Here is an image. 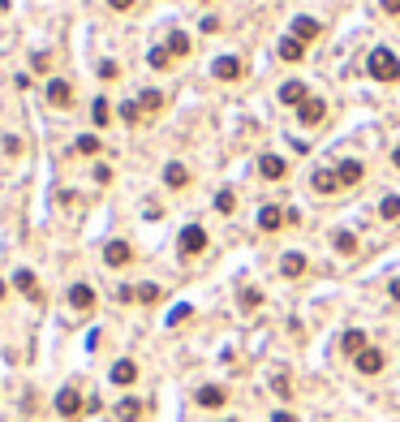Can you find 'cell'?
Wrapping results in <instances>:
<instances>
[{
	"mask_svg": "<svg viewBox=\"0 0 400 422\" xmlns=\"http://www.w3.org/2000/svg\"><path fill=\"white\" fill-rule=\"evenodd\" d=\"M108 117H112V108H108V99H103V95H99V99H95V103H91V121H95V130H103V125H112V121H108Z\"/></svg>",
	"mask_w": 400,
	"mask_h": 422,
	"instance_id": "26",
	"label": "cell"
},
{
	"mask_svg": "<svg viewBox=\"0 0 400 422\" xmlns=\"http://www.w3.org/2000/svg\"><path fill=\"white\" fill-rule=\"evenodd\" d=\"M211 74H215L219 82H237V78H241V57H219V61L211 65Z\"/></svg>",
	"mask_w": 400,
	"mask_h": 422,
	"instance_id": "13",
	"label": "cell"
},
{
	"mask_svg": "<svg viewBox=\"0 0 400 422\" xmlns=\"http://www.w3.org/2000/svg\"><path fill=\"white\" fill-rule=\"evenodd\" d=\"M117 418H121V422H138V418H142V401H138V397H125V401L117 405Z\"/></svg>",
	"mask_w": 400,
	"mask_h": 422,
	"instance_id": "24",
	"label": "cell"
},
{
	"mask_svg": "<svg viewBox=\"0 0 400 422\" xmlns=\"http://www.w3.org/2000/svg\"><path fill=\"white\" fill-rule=\"evenodd\" d=\"M5 155H22V138L9 134V138H5Z\"/></svg>",
	"mask_w": 400,
	"mask_h": 422,
	"instance_id": "38",
	"label": "cell"
},
{
	"mask_svg": "<svg viewBox=\"0 0 400 422\" xmlns=\"http://www.w3.org/2000/svg\"><path fill=\"white\" fill-rule=\"evenodd\" d=\"M340 349H345L349 358H358V353L366 349V332H362V328H349L345 336H340Z\"/></svg>",
	"mask_w": 400,
	"mask_h": 422,
	"instance_id": "22",
	"label": "cell"
},
{
	"mask_svg": "<svg viewBox=\"0 0 400 422\" xmlns=\"http://www.w3.org/2000/svg\"><path fill=\"white\" fill-rule=\"evenodd\" d=\"M319 18H310V13H297L293 18V39H302V43H310V39H319Z\"/></svg>",
	"mask_w": 400,
	"mask_h": 422,
	"instance_id": "15",
	"label": "cell"
},
{
	"mask_svg": "<svg viewBox=\"0 0 400 422\" xmlns=\"http://www.w3.org/2000/svg\"><path fill=\"white\" fill-rule=\"evenodd\" d=\"M323 117H327V103H323L319 95H310L302 108H297V121H302V125H323Z\"/></svg>",
	"mask_w": 400,
	"mask_h": 422,
	"instance_id": "10",
	"label": "cell"
},
{
	"mask_svg": "<svg viewBox=\"0 0 400 422\" xmlns=\"http://www.w3.org/2000/svg\"><path fill=\"white\" fill-rule=\"evenodd\" d=\"M30 65H35V69H47V65H52V57H47V52H35V61H30Z\"/></svg>",
	"mask_w": 400,
	"mask_h": 422,
	"instance_id": "40",
	"label": "cell"
},
{
	"mask_svg": "<svg viewBox=\"0 0 400 422\" xmlns=\"http://www.w3.org/2000/svg\"><path fill=\"white\" fill-rule=\"evenodd\" d=\"M387 293H392V302H400V276H396V280L387 285Z\"/></svg>",
	"mask_w": 400,
	"mask_h": 422,
	"instance_id": "43",
	"label": "cell"
},
{
	"mask_svg": "<svg viewBox=\"0 0 400 422\" xmlns=\"http://www.w3.org/2000/svg\"><path fill=\"white\" fill-rule=\"evenodd\" d=\"M263 306V289H241V310H254Z\"/></svg>",
	"mask_w": 400,
	"mask_h": 422,
	"instance_id": "34",
	"label": "cell"
},
{
	"mask_svg": "<svg viewBox=\"0 0 400 422\" xmlns=\"http://www.w3.org/2000/svg\"><path fill=\"white\" fill-rule=\"evenodd\" d=\"M103 263H108V268H130V263H134V246L121 241V237H112L103 246Z\"/></svg>",
	"mask_w": 400,
	"mask_h": 422,
	"instance_id": "3",
	"label": "cell"
},
{
	"mask_svg": "<svg viewBox=\"0 0 400 422\" xmlns=\"http://www.w3.org/2000/svg\"><path fill=\"white\" fill-rule=\"evenodd\" d=\"M379 216H383V220H396V216H400V198H396V194H387V198L379 203Z\"/></svg>",
	"mask_w": 400,
	"mask_h": 422,
	"instance_id": "32",
	"label": "cell"
},
{
	"mask_svg": "<svg viewBox=\"0 0 400 422\" xmlns=\"http://www.w3.org/2000/svg\"><path fill=\"white\" fill-rule=\"evenodd\" d=\"M306 99H310L306 82H284V86H280V103H289V108H302Z\"/></svg>",
	"mask_w": 400,
	"mask_h": 422,
	"instance_id": "17",
	"label": "cell"
},
{
	"mask_svg": "<svg viewBox=\"0 0 400 422\" xmlns=\"http://www.w3.org/2000/svg\"><path fill=\"white\" fill-rule=\"evenodd\" d=\"M383 362H387V358H383V349H375V345H366V349L353 358V366H358L362 375H379V371H383Z\"/></svg>",
	"mask_w": 400,
	"mask_h": 422,
	"instance_id": "7",
	"label": "cell"
},
{
	"mask_svg": "<svg viewBox=\"0 0 400 422\" xmlns=\"http://www.w3.org/2000/svg\"><path fill=\"white\" fill-rule=\"evenodd\" d=\"M164 186H168V190H185V186H190V169H185L181 160L164 164Z\"/></svg>",
	"mask_w": 400,
	"mask_h": 422,
	"instance_id": "14",
	"label": "cell"
},
{
	"mask_svg": "<svg viewBox=\"0 0 400 422\" xmlns=\"http://www.w3.org/2000/svg\"><path fill=\"white\" fill-rule=\"evenodd\" d=\"M224 422H233V418H224Z\"/></svg>",
	"mask_w": 400,
	"mask_h": 422,
	"instance_id": "46",
	"label": "cell"
},
{
	"mask_svg": "<svg viewBox=\"0 0 400 422\" xmlns=\"http://www.w3.org/2000/svg\"><path fill=\"white\" fill-rule=\"evenodd\" d=\"M69 306H74V310H82V314H86V310H95V289L78 280V285L69 289Z\"/></svg>",
	"mask_w": 400,
	"mask_h": 422,
	"instance_id": "18",
	"label": "cell"
},
{
	"mask_svg": "<svg viewBox=\"0 0 400 422\" xmlns=\"http://www.w3.org/2000/svg\"><path fill=\"white\" fill-rule=\"evenodd\" d=\"M194 401H198V405H202V409H219V405H224V401H228V392H224V388H219V384H202V388H198V392H194Z\"/></svg>",
	"mask_w": 400,
	"mask_h": 422,
	"instance_id": "16",
	"label": "cell"
},
{
	"mask_svg": "<svg viewBox=\"0 0 400 422\" xmlns=\"http://www.w3.org/2000/svg\"><path fill=\"white\" fill-rule=\"evenodd\" d=\"M336 173H340V186L349 190V186H358V181L366 177V164H362V160H353V155H345V160L336 164Z\"/></svg>",
	"mask_w": 400,
	"mask_h": 422,
	"instance_id": "9",
	"label": "cell"
},
{
	"mask_svg": "<svg viewBox=\"0 0 400 422\" xmlns=\"http://www.w3.org/2000/svg\"><path fill=\"white\" fill-rule=\"evenodd\" d=\"M302 57H306V43L293 39V35H284V39H280V61H293V65H297Z\"/></svg>",
	"mask_w": 400,
	"mask_h": 422,
	"instance_id": "20",
	"label": "cell"
},
{
	"mask_svg": "<svg viewBox=\"0 0 400 422\" xmlns=\"http://www.w3.org/2000/svg\"><path fill=\"white\" fill-rule=\"evenodd\" d=\"M138 103H142V113H159V108H164V95H159V91H142Z\"/></svg>",
	"mask_w": 400,
	"mask_h": 422,
	"instance_id": "31",
	"label": "cell"
},
{
	"mask_svg": "<svg viewBox=\"0 0 400 422\" xmlns=\"http://www.w3.org/2000/svg\"><path fill=\"white\" fill-rule=\"evenodd\" d=\"M271 422H302V418H297V414H284V409H280V414H275Z\"/></svg>",
	"mask_w": 400,
	"mask_h": 422,
	"instance_id": "42",
	"label": "cell"
},
{
	"mask_svg": "<svg viewBox=\"0 0 400 422\" xmlns=\"http://www.w3.org/2000/svg\"><path fill=\"white\" fill-rule=\"evenodd\" d=\"M108 5L117 9V13H130V9H134V0H108Z\"/></svg>",
	"mask_w": 400,
	"mask_h": 422,
	"instance_id": "41",
	"label": "cell"
},
{
	"mask_svg": "<svg viewBox=\"0 0 400 422\" xmlns=\"http://www.w3.org/2000/svg\"><path fill=\"white\" fill-rule=\"evenodd\" d=\"M13 289H18V293H26L30 302H39V297H43V293H39V276H35L30 268H18V272H13Z\"/></svg>",
	"mask_w": 400,
	"mask_h": 422,
	"instance_id": "11",
	"label": "cell"
},
{
	"mask_svg": "<svg viewBox=\"0 0 400 422\" xmlns=\"http://www.w3.org/2000/svg\"><path fill=\"white\" fill-rule=\"evenodd\" d=\"M258 229H263V233H275V229H284V211H280L275 203H267V207L258 211Z\"/></svg>",
	"mask_w": 400,
	"mask_h": 422,
	"instance_id": "19",
	"label": "cell"
},
{
	"mask_svg": "<svg viewBox=\"0 0 400 422\" xmlns=\"http://www.w3.org/2000/svg\"><path fill=\"white\" fill-rule=\"evenodd\" d=\"M117 74H121V65H117V61H99V78H103V82H112Z\"/></svg>",
	"mask_w": 400,
	"mask_h": 422,
	"instance_id": "35",
	"label": "cell"
},
{
	"mask_svg": "<svg viewBox=\"0 0 400 422\" xmlns=\"http://www.w3.org/2000/svg\"><path fill=\"white\" fill-rule=\"evenodd\" d=\"M134 297L151 306V302H159V285H138V289H134Z\"/></svg>",
	"mask_w": 400,
	"mask_h": 422,
	"instance_id": "33",
	"label": "cell"
},
{
	"mask_svg": "<svg viewBox=\"0 0 400 422\" xmlns=\"http://www.w3.org/2000/svg\"><path fill=\"white\" fill-rule=\"evenodd\" d=\"M74 151H78V155H99L103 142H99V134H82V138L74 142Z\"/></svg>",
	"mask_w": 400,
	"mask_h": 422,
	"instance_id": "27",
	"label": "cell"
},
{
	"mask_svg": "<svg viewBox=\"0 0 400 422\" xmlns=\"http://www.w3.org/2000/svg\"><path fill=\"white\" fill-rule=\"evenodd\" d=\"M134 380H138V362H134V358L112 362V384H117V388H130Z\"/></svg>",
	"mask_w": 400,
	"mask_h": 422,
	"instance_id": "12",
	"label": "cell"
},
{
	"mask_svg": "<svg viewBox=\"0 0 400 422\" xmlns=\"http://www.w3.org/2000/svg\"><path fill=\"white\" fill-rule=\"evenodd\" d=\"M233 207H237V194L233 190H219L215 194V211H219V216H233Z\"/></svg>",
	"mask_w": 400,
	"mask_h": 422,
	"instance_id": "29",
	"label": "cell"
},
{
	"mask_svg": "<svg viewBox=\"0 0 400 422\" xmlns=\"http://www.w3.org/2000/svg\"><path fill=\"white\" fill-rule=\"evenodd\" d=\"M271 388H275L280 397H289V392H293V384H289V375H275V380H271Z\"/></svg>",
	"mask_w": 400,
	"mask_h": 422,
	"instance_id": "37",
	"label": "cell"
},
{
	"mask_svg": "<svg viewBox=\"0 0 400 422\" xmlns=\"http://www.w3.org/2000/svg\"><path fill=\"white\" fill-rule=\"evenodd\" d=\"M310 190H314V194H340L345 186H340V173H336V169H314V173H310Z\"/></svg>",
	"mask_w": 400,
	"mask_h": 422,
	"instance_id": "6",
	"label": "cell"
},
{
	"mask_svg": "<svg viewBox=\"0 0 400 422\" xmlns=\"http://www.w3.org/2000/svg\"><path fill=\"white\" fill-rule=\"evenodd\" d=\"M117 117H121L125 125H138V121H142V103H138V99H125L121 108H117Z\"/></svg>",
	"mask_w": 400,
	"mask_h": 422,
	"instance_id": "25",
	"label": "cell"
},
{
	"mask_svg": "<svg viewBox=\"0 0 400 422\" xmlns=\"http://www.w3.org/2000/svg\"><path fill=\"white\" fill-rule=\"evenodd\" d=\"M190 314H194L190 306H177L173 314H168V328H177V324H185V319H190Z\"/></svg>",
	"mask_w": 400,
	"mask_h": 422,
	"instance_id": "36",
	"label": "cell"
},
{
	"mask_svg": "<svg viewBox=\"0 0 400 422\" xmlns=\"http://www.w3.org/2000/svg\"><path fill=\"white\" fill-rule=\"evenodd\" d=\"M258 173H263L267 181H280L284 173H289V160H284V155H271V151H263V155H258Z\"/></svg>",
	"mask_w": 400,
	"mask_h": 422,
	"instance_id": "8",
	"label": "cell"
},
{
	"mask_svg": "<svg viewBox=\"0 0 400 422\" xmlns=\"http://www.w3.org/2000/svg\"><path fill=\"white\" fill-rule=\"evenodd\" d=\"M379 9L392 13V18H400V0H379Z\"/></svg>",
	"mask_w": 400,
	"mask_h": 422,
	"instance_id": "39",
	"label": "cell"
},
{
	"mask_svg": "<svg viewBox=\"0 0 400 422\" xmlns=\"http://www.w3.org/2000/svg\"><path fill=\"white\" fill-rule=\"evenodd\" d=\"M43 99L52 103V108H69V103H74V86H69L65 78H52V82L43 86Z\"/></svg>",
	"mask_w": 400,
	"mask_h": 422,
	"instance_id": "4",
	"label": "cell"
},
{
	"mask_svg": "<svg viewBox=\"0 0 400 422\" xmlns=\"http://www.w3.org/2000/svg\"><path fill=\"white\" fill-rule=\"evenodd\" d=\"M177 250H181L185 258L202 254V250H207V229H202V224H185V229H181V237H177Z\"/></svg>",
	"mask_w": 400,
	"mask_h": 422,
	"instance_id": "2",
	"label": "cell"
},
{
	"mask_svg": "<svg viewBox=\"0 0 400 422\" xmlns=\"http://www.w3.org/2000/svg\"><path fill=\"white\" fill-rule=\"evenodd\" d=\"M0 302H5V280H0Z\"/></svg>",
	"mask_w": 400,
	"mask_h": 422,
	"instance_id": "45",
	"label": "cell"
},
{
	"mask_svg": "<svg viewBox=\"0 0 400 422\" xmlns=\"http://www.w3.org/2000/svg\"><path fill=\"white\" fill-rule=\"evenodd\" d=\"M366 74L375 78V82H400V57H396V52L392 47H375L370 52V57H366Z\"/></svg>",
	"mask_w": 400,
	"mask_h": 422,
	"instance_id": "1",
	"label": "cell"
},
{
	"mask_svg": "<svg viewBox=\"0 0 400 422\" xmlns=\"http://www.w3.org/2000/svg\"><path fill=\"white\" fill-rule=\"evenodd\" d=\"M331 241H336V250H340V254H358V237H353V233H345V229H340Z\"/></svg>",
	"mask_w": 400,
	"mask_h": 422,
	"instance_id": "30",
	"label": "cell"
},
{
	"mask_svg": "<svg viewBox=\"0 0 400 422\" xmlns=\"http://www.w3.org/2000/svg\"><path fill=\"white\" fill-rule=\"evenodd\" d=\"M190 47H194V43H190L185 30H173V35H168V52H173V61H177V57H190Z\"/></svg>",
	"mask_w": 400,
	"mask_h": 422,
	"instance_id": "23",
	"label": "cell"
},
{
	"mask_svg": "<svg viewBox=\"0 0 400 422\" xmlns=\"http://www.w3.org/2000/svg\"><path fill=\"white\" fill-rule=\"evenodd\" d=\"M392 164H396V169H400V147H396V151H392Z\"/></svg>",
	"mask_w": 400,
	"mask_h": 422,
	"instance_id": "44",
	"label": "cell"
},
{
	"mask_svg": "<svg viewBox=\"0 0 400 422\" xmlns=\"http://www.w3.org/2000/svg\"><path fill=\"white\" fill-rule=\"evenodd\" d=\"M82 409H86V401H82L78 388H61V392H56V414H61V418H78Z\"/></svg>",
	"mask_w": 400,
	"mask_h": 422,
	"instance_id": "5",
	"label": "cell"
},
{
	"mask_svg": "<svg viewBox=\"0 0 400 422\" xmlns=\"http://www.w3.org/2000/svg\"><path fill=\"white\" fill-rule=\"evenodd\" d=\"M147 61H151V69H168V65H173V52H168V47H151Z\"/></svg>",
	"mask_w": 400,
	"mask_h": 422,
	"instance_id": "28",
	"label": "cell"
},
{
	"mask_svg": "<svg viewBox=\"0 0 400 422\" xmlns=\"http://www.w3.org/2000/svg\"><path fill=\"white\" fill-rule=\"evenodd\" d=\"M280 272H284V276H289V280H297V276L306 272V254H302V250H293V254H284V258H280Z\"/></svg>",
	"mask_w": 400,
	"mask_h": 422,
	"instance_id": "21",
	"label": "cell"
}]
</instances>
